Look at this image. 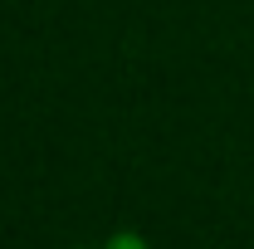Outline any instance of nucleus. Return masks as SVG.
<instances>
[{"label": "nucleus", "mask_w": 254, "mask_h": 249, "mask_svg": "<svg viewBox=\"0 0 254 249\" xmlns=\"http://www.w3.org/2000/svg\"><path fill=\"white\" fill-rule=\"evenodd\" d=\"M64 249H142L137 235H118V240H103V245H64Z\"/></svg>", "instance_id": "f257e3e1"}]
</instances>
